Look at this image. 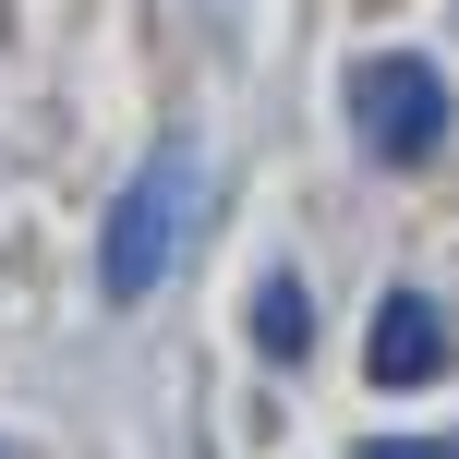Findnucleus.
<instances>
[{
    "label": "nucleus",
    "mask_w": 459,
    "mask_h": 459,
    "mask_svg": "<svg viewBox=\"0 0 459 459\" xmlns=\"http://www.w3.org/2000/svg\"><path fill=\"white\" fill-rule=\"evenodd\" d=\"M182 218H194V145H158V158L121 182L109 230H97V302L134 315V302L169 278V254H182Z\"/></svg>",
    "instance_id": "1"
},
{
    "label": "nucleus",
    "mask_w": 459,
    "mask_h": 459,
    "mask_svg": "<svg viewBox=\"0 0 459 459\" xmlns=\"http://www.w3.org/2000/svg\"><path fill=\"white\" fill-rule=\"evenodd\" d=\"M351 121H363V158L423 169V158L447 145V73H436V61H411V48H387V61L351 73Z\"/></svg>",
    "instance_id": "2"
},
{
    "label": "nucleus",
    "mask_w": 459,
    "mask_h": 459,
    "mask_svg": "<svg viewBox=\"0 0 459 459\" xmlns=\"http://www.w3.org/2000/svg\"><path fill=\"white\" fill-rule=\"evenodd\" d=\"M363 375H375V387H436V375H447V315H436V290H375Z\"/></svg>",
    "instance_id": "3"
},
{
    "label": "nucleus",
    "mask_w": 459,
    "mask_h": 459,
    "mask_svg": "<svg viewBox=\"0 0 459 459\" xmlns=\"http://www.w3.org/2000/svg\"><path fill=\"white\" fill-rule=\"evenodd\" d=\"M254 351H266V363H302V351H315V302H302L290 266L254 278Z\"/></svg>",
    "instance_id": "4"
},
{
    "label": "nucleus",
    "mask_w": 459,
    "mask_h": 459,
    "mask_svg": "<svg viewBox=\"0 0 459 459\" xmlns=\"http://www.w3.org/2000/svg\"><path fill=\"white\" fill-rule=\"evenodd\" d=\"M363 459H459V447H447V436H375Z\"/></svg>",
    "instance_id": "5"
}]
</instances>
